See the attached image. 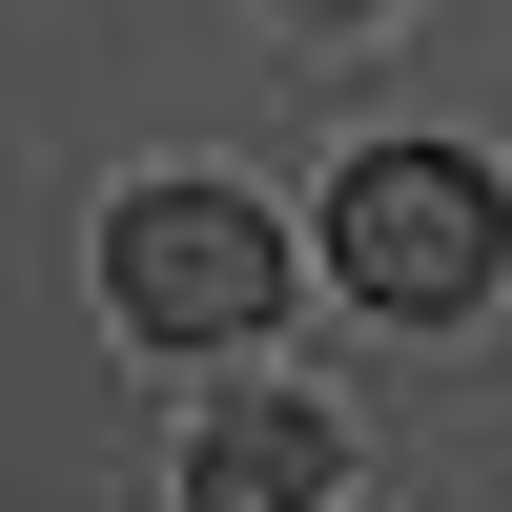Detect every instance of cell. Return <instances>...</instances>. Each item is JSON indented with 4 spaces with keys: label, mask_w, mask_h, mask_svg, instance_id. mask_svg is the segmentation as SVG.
<instances>
[{
    "label": "cell",
    "mask_w": 512,
    "mask_h": 512,
    "mask_svg": "<svg viewBox=\"0 0 512 512\" xmlns=\"http://www.w3.org/2000/svg\"><path fill=\"white\" fill-rule=\"evenodd\" d=\"M328 267H349L390 328H451V308L512 267V205H492L472 144H369L349 185H328Z\"/></svg>",
    "instance_id": "cell-1"
},
{
    "label": "cell",
    "mask_w": 512,
    "mask_h": 512,
    "mask_svg": "<svg viewBox=\"0 0 512 512\" xmlns=\"http://www.w3.org/2000/svg\"><path fill=\"white\" fill-rule=\"evenodd\" d=\"M103 308L144 328V349H246V328L287 308V246H267L246 185H144L103 226Z\"/></svg>",
    "instance_id": "cell-2"
},
{
    "label": "cell",
    "mask_w": 512,
    "mask_h": 512,
    "mask_svg": "<svg viewBox=\"0 0 512 512\" xmlns=\"http://www.w3.org/2000/svg\"><path fill=\"white\" fill-rule=\"evenodd\" d=\"M328 472H349V431H328L308 390H267V410H226V431L185 451V512H328Z\"/></svg>",
    "instance_id": "cell-3"
},
{
    "label": "cell",
    "mask_w": 512,
    "mask_h": 512,
    "mask_svg": "<svg viewBox=\"0 0 512 512\" xmlns=\"http://www.w3.org/2000/svg\"><path fill=\"white\" fill-rule=\"evenodd\" d=\"M308 21H349V0H308Z\"/></svg>",
    "instance_id": "cell-4"
}]
</instances>
